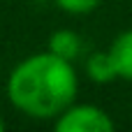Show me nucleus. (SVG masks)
Here are the masks:
<instances>
[{"mask_svg":"<svg viewBox=\"0 0 132 132\" xmlns=\"http://www.w3.org/2000/svg\"><path fill=\"white\" fill-rule=\"evenodd\" d=\"M79 79L70 60L44 51L23 58L7 79L9 102L26 116L58 118L77 97Z\"/></svg>","mask_w":132,"mask_h":132,"instance_id":"obj_1","label":"nucleus"},{"mask_svg":"<svg viewBox=\"0 0 132 132\" xmlns=\"http://www.w3.org/2000/svg\"><path fill=\"white\" fill-rule=\"evenodd\" d=\"M5 130V123H2V118H0V132Z\"/></svg>","mask_w":132,"mask_h":132,"instance_id":"obj_7","label":"nucleus"},{"mask_svg":"<svg viewBox=\"0 0 132 132\" xmlns=\"http://www.w3.org/2000/svg\"><path fill=\"white\" fill-rule=\"evenodd\" d=\"M81 49H84V42H81L79 32H74V30L63 28V30H56L49 37V51L60 56V58H65V60H70V63L74 58H79Z\"/></svg>","mask_w":132,"mask_h":132,"instance_id":"obj_4","label":"nucleus"},{"mask_svg":"<svg viewBox=\"0 0 132 132\" xmlns=\"http://www.w3.org/2000/svg\"><path fill=\"white\" fill-rule=\"evenodd\" d=\"M86 74L95 84H109V81L118 79V72H116V65H114V58H111L109 49L88 56V60H86Z\"/></svg>","mask_w":132,"mask_h":132,"instance_id":"obj_5","label":"nucleus"},{"mask_svg":"<svg viewBox=\"0 0 132 132\" xmlns=\"http://www.w3.org/2000/svg\"><path fill=\"white\" fill-rule=\"evenodd\" d=\"M58 132H111L114 121L109 114L95 104H70L58 118H56Z\"/></svg>","mask_w":132,"mask_h":132,"instance_id":"obj_2","label":"nucleus"},{"mask_svg":"<svg viewBox=\"0 0 132 132\" xmlns=\"http://www.w3.org/2000/svg\"><path fill=\"white\" fill-rule=\"evenodd\" d=\"M109 53H111V58H114L118 79L132 81V30L121 32V35L111 42Z\"/></svg>","mask_w":132,"mask_h":132,"instance_id":"obj_3","label":"nucleus"},{"mask_svg":"<svg viewBox=\"0 0 132 132\" xmlns=\"http://www.w3.org/2000/svg\"><path fill=\"white\" fill-rule=\"evenodd\" d=\"M102 0H56V5L67 14H88L93 12Z\"/></svg>","mask_w":132,"mask_h":132,"instance_id":"obj_6","label":"nucleus"}]
</instances>
